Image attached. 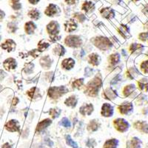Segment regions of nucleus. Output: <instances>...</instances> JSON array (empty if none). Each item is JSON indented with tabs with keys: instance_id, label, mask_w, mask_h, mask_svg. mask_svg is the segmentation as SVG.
<instances>
[{
	"instance_id": "f257e3e1",
	"label": "nucleus",
	"mask_w": 148,
	"mask_h": 148,
	"mask_svg": "<svg viewBox=\"0 0 148 148\" xmlns=\"http://www.w3.org/2000/svg\"><path fill=\"white\" fill-rule=\"evenodd\" d=\"M102 87V80L100 76H96L87 84L84 93L91 97H96Z\"/></svg>"
},
{
	"instance_id": "f03ea898",
	"label": "nucleus",
	"mask_w": 148,
	"mask_h": 148,
	"mask_svg": "<svg viewBox=\"0 0 148 148\" xmlns=\"http://www.w3.org/2000/svg\"><path fill=\"white\" fill-rule=\"evenodd\" d=\"M92 43L100 51H108L113 47V43L111 42L110 39L102 36L94 38L92 39Z\"/></svg>"
},
{
	"instance_id": "7ed1b4c3",
	"label": "nucleus",
	"mask_w": 148,
	"mask_h": 148,
	"mask_svg": "<svg viewBox=\"0 0 148 148\" xmlns=\"http://www.w3.org/2000/svg\"><path fill=\"white\" fill-rule=\"evenodd\" d=\"M69 90L65 86H59V87H51L48 90V96L52 99H58L64 94H66Z\"/></svg>"
},
{
	"instance_id": "20e7f679",
	"label": "nucleus",
	"mask_w": 148,
	"mask_h": 148,
	"mask_svg": "<svg viewBox=\"0 0 148 148\" xmlns=\"http://www.w3.org/2000/svg\"><path fill=\"white\" fill-rule=\"evenodd\" d=\"M64 43L68 47L77 48L82 45V40L79 36L70 35L65 38Z\"/></svg>"
},
{
	"instance_id": "39448f33",
	"label": "nucleus",
	"mask_w": 148,
	"mask_h": 148,
	"mask_svg": "<svg viewBox=\"0 0 148 148\" xmlns=\"http://www.w3.org/2000/svg\"><path fill=\"white\" fill-rule=\"evenodd\" d=\"M113 124H114V126L116 130L121 133H125V132L127 131L130 127L129 122L126 121L125 119H116L113 121Z\"/></svg>"
},
{
	"instance_id": "423d86ee",
	"label": "nucleus",
	"mask_w": 148,
	"mask_h": 148,
	"mask_svg": "<svg viewBox=\"0 0 148 148\" xmlns=\"http://www.w3.org/2000/svg\"><path fill=\"white\" fill-rule=\"evenodd\" d=\"M46 28H47V33L51 35V36L59 35L60 27H59V24L56 21L53 20L51 22H49Z\"/></svg>"
},
{
	"instance_id": "0eeeda50",
	"label": "nucleus",
	"mask_w": 148,
	"mask_h": 148,
	"mask_svg": "<svg viewBox=\"0 0 148 148\" xmlns=\"http://www.w3.org/2000/svg\"><path fill=\"white\" fill-rule=\"evenodd\" d=\"M119 113L122 115H129L133 111V104L131 102H124L118 108Z\"/></svg>"
},
{
	"instance_id": "6e6552de",
	"label": "nucleus",
	"mask_w": 148,
	"mask_h": 148,
	"mask_svg": "<svg viewBox=\"0 0 148 148\" xmlns=\"http://www.w3.org/2000/svg\"><path fill=\"white\" fill-rule=\"evenodd\" d=\"M103 97L105 99L110 100V101H113L117 98L118 93L116 90H113L112 88H108L103 91Z\"/></svg>"
},
{
	"instance_id": "1a4fd4ad",
	"label": "nucleus",
	"mask_w": 148,
	"mask_h": 148,
	"mask_svg": "<svg viewBox=\"0 0 148 148\" xmlns=\"http://www.w3.org/2000/svg\"><path fill=\"white\" fill-rule=\"evenodd\" d=\"M114 113L113 107L109 103H104L101 107V114L104 117H111Z\"/></svg>"
},
{
	"instance_id": "9d476101",
	"label": "nucleus",
	"mask_w": 148,
	"mask_h": 148,
	"mask_svg": "<svg viewBox=\"0 0 148 148\" xmlns=\"http://www.w3.org/2000/svg\"><path fill=\"white\" fill-rule=\"evenodd\" d=\"M5 128L9 132H18L20 130V125L17 120L12 119L6 123Z\"/></svg>"
},
{
	"instance_id": "9b49d317",
	"label": "nucleus",
	"mask_w": 148,
	"mask_h": 148,
	"mask_svg": "<svg viewBox=\"0 0 148 148\" xmlns=\"http://www.w3.org/2000/svg\"><path fill=\"white\" fill-rule=\"evenodd\" d=\"M60 13V10H59V7L57 5H54V4H50V5L46 8V10H45V14L47 16H54L57 15L58 14Z\"/></svg>"
},
{
	"instance_id": "f8f14e48",
	"label": "nucleus",
	"mask_w": 148,
	"mask_h": 148,
	"mask_svg": "<svg viewBox=\"0 0 148 148\" xmlns=\"http://www.w3.org/2000/svg\"><path fill=\"white\" fill-rule=\"evenodd\" d=\"M3 66L6 71H11V70L16 69L17 67L16 60L14 58H8L4 61Z\"/></svg>"
},
{
	"instance_id": "ddd939ff",
	"label": "nucleus",
	"mask_w": 148,
	"mask_h": 148,
	"mask_svg": "<svg viewBox=\"0 0 148 148\" xmlns=\"http://www.w3.org/2000/svg\"><path fill=\"white\" fill-rule=\"evenodd\" d=\"M136 129L143 133L148 134V123L146 121H137L134 123Z\"/></svg>"
},
{
	"instance_id": "4468645a",
	"label": "nucleus",
	"mask_w": 148,
	"mask_h": 148,
	"mask_svg": "<svg viewBox=\"0 0 148 148\" xmlns=\"http://www.w3.org/2000/svg\"><path fill=\"white\" fill-rule=\"evenodd\" d=\"M77 27V23L73 18H71L69 20H67L65 22V23H64V30H65L66 32H73V31L76 30Z\"/></svg>"
},
{
	"instance_id": "2eb2a0df",
	"label": "nucleus",
	"mask_w": 148,
	"mask_h": 148,
	"mask_svg": "<svg viewBox=\"0 0 148 148\" xmlns=\"http://www.w3.org/2000/svg\"><path fill=\"white\" fill-rule=\"evenodd\" d=\"M79 112L82 116H90L93 112V105L92 104H84L79 108Z\"/></svg>"
},
{
	"instance_id": "dca6fc26",
	"label": "nucleus",
	"mask_w": 148,
	"mask_h": 148,
	"mask_svg": "<svg viewBox=\"0 0 148 148\" xmlns=\"http://www.w3.org/2000/svg\"><path fill=\"white\" fill-rule=\"evenodd\" d=\"M51 124H52V120L50 119H45L42 120L37 125L36 131V133H41L45 129H46L47 127L50 126Z\"/></svg>"
},
{
	"instance_id": "f3484780",
	"label": "nucleus",
	"mask_w": 148,
	"mask_h": 148,
	"mask_svg": "<svg viewBox=\"0 0 148 148\" xmlns=\"http://www.w3.org/2000/svg\"><path fill=\"white\" fill-rule=\"evenodd\" d=\"M2 49L7 51L8 52H11L16 48V42L13 39H7L2 43Z\"/></svg>"
},
{
	"instance_id": "a211bd4d",
	"label": "nucleus",
	"mask_w": 148,
	"mask_h": 148,
	"mask_svg": "<svg viewBox=\"0 0 148 148\" xmlns=\"http://www.w3.org/2000/svg\"><path fill=\"white\" fill-rule=\"evenodd\" d=\"M138 88L141 92H148V78L144 77L137 82Z\"/></svg>"
},
{
	"instance_id": "6ab92c4d",
	"label": "nucleus",
	"mask_w": 148,
	"mask_h": 148,
	"mask_svg": "<svg viewBox=\"0 0 148 148\" xmlns=\"http://www.w3.org/2000/svg\"><path fill=\"white\" fill-rule=\"evenodd\" d=\"M61 66L64 70L66 71H69L71 70L73 67L75 66V60L72 58H67V59H64V60L62 62Z\"/></svg>"
},
{
	"instance_id": "aec40b11",
	"label": "nucleus",
	"mask_w": 148,
	"mask_h": 148,
	"mask_svg": "<svg viewBox=\"0 0 148 148\" xmlns=\"http://www.w3.org/2000/svg\"><path fill=\"white\" fill-rule=\"evenodd\" d=\"M136 87L134 84H127V85H126L125 88H123V96H125V97H129L130 96H131L133 92L136 91Z\"/></svg>"
},
{
	"instance_id": "412c9836",
	"label": "nucleus",
	"mask_w": 148,
	"mask_h": 148,
	"mask_svg": "<svg viewBox=\"0 0 148 148\" xmlns=\"http://www.w3.org/2000/svg\"><path fill=\"white\" fill-rule=\"evenodd\" d=\"M88 62L90 64L93 66H98L100 64L101 62V58H100L99 55L96 53H92L90 54L88 56Z\"/></svg>"
},
{
	"instance_id": "4be33fe9",
	"label": "nucleus",
	"mask_w": 148,
	"mask_h": 148,
	"mask_svg": "<svg viewBox=\"0 0 148 148\" xmlns=\"http://www.w3.org/2000/svg\"><path fill=\"white\" fill-rule=\"evenodd\" d=\"M102 17L107 18V19H112L115 17V11L112 8H104L102 10H100Z\"/></svg>"
},
{
	"instance_id": "5701e85b",
	"label": "nucleus",
	"mask_w": 148,
	"mask_h": 148,
	"mask_svg": "<svg viewBox=\"0 0 148 148\" xmlns=\"http://www.w3.org/2000/svg\"><path fill=\"white\" fill-rule=\"evenodd\" d=\"M39 62H40L41 66H42L44 69H49L50 67H51V64H52V60L50 58L49 56H42V58L39 60Z\"/></svg>"
},
{
	"instance_id": "b1692460",
	"label": "nucleus",
	"mask_w": 148,
	"mask_h": 148,
	"mask_svg": "<svg viewBox=\"0 0 148 148\" xmlns=\"http://www.w3.org/2000/svg\"><path fill=\"white\" fill-rule=\"evenodd\" d=\"M127 77L129 78L130 79H134L140 74V71L137 68L134 67H129L128 70L127 71Z\"/></svg>"
},
{
	"instance_id": "393cba45",
	"label": "nucleus",
	"mask_w": 148,
	"mask_h": 148,
	"mask_svg": "<svg viewBox=\"0 0 148 148\" xmlns=\"http://www.w3.org/2000/svg\"><path fill=\"white\" fill-rule=\"evenodd\" d=\"M120 55L118 53H115L111 54L108 58V61H109V64L111 66H116L120 62Z\"/></svg>"
},
{
	"instance_id": "a878e982",
	"label": "nucleus",
	"mask_w": 148,
	"mask_h": 148,
	"mask_svg": "<svg viewBox=\"0 0 148 148\" xmlns=\"http://www.w3.org/2000/svg\"><path fill=\"white\" fill-rule=\"evenodd\" d=\"M82 9L85 12L86 14H90L92 13L95 9V5L92 3V2H88L86 1L83 3L82 6Z\"/></svg>"
},
{
	"instance_id": "bb28decb",
	"label": "nucleus",
	"mask_w": 148,
	"mask_h": 148,
	"mask_svg": "<svg viewBox=\"0 0 148 148\" xmlns=\"http://www.w3.org/2000/svg\"><path fill=\"white\" fill-rule=\"evenodd\" d=\"M144 49H145V46L143 45L138 44V43H133L130 46L129 51L132 54H133L136 52H141V51H143Z\"/></svg>"
},
{
	"instance_id": "cd10ccee",
	"label": "nucleus",
	"mask_w": 148,
	"mask_h": 148,
	"mask_svg": "<svg viewBox=\"0 0 148 148\" xmlns=\"http://www.w3.org/2000/svg\"><path fill=\"white\" fill-rule=\"evenodd\" d=\"M27 94L30 99H37V98L40 96V90L36 87H34V88H30L29 90H27Z\"/></svg>"
},
{
	"instance_id": "c85d7f7f",
	"label": "nucleus",
	"mask_w": 148,
	"mask_h": 148,
	"mask_svg": "<svg viewBox=\"0 0 148 148\" xmlns=\"http://www.w3.org/2000/svg\"><path fill=\"white\" fill-rule=\"evenodd\" d=\"M36 28V25L35 23L34 22H32V21H30V22H27L25 25V30L26 34H29V35L34 34Z\"/></svg>"
},
{
	"instance_id": "c756f323",
	"label": "nucleus",
	"mask_w": 148,
	"mask_h": 148,
	"mask_svg": "<svg viewBox=\"0 0 148 148\" xmlns=\"http://www.w3.org/2000/svg\"><path fill=\"white\" fill-rule=\"evenodd\" d=\"M139 70L141 73L148 76V59L141 61L139 64Z\"/></svg>"
},
{
	"instance_id": "7c9ffc66",
	"label": "nucleus",
	"mask_w": 148,
	"mask_h": 148,
	"mask_svg": "<svg viewBox=\"0 0 148 148\" xmlns=\"http://www.w3.org/2000/svg\"><path fill=\"white\" fill-rule=\"evenodd\" d=\"M78 102V99L76 98V96H71L70 97H68L67 99H66L65 101H64V104L65 105L68 107H72V108H74V107L76 106Z\"/></svg>"
},
{
	"instance_id": "2f4dec72",
	"label": "nucleus",
	"mask_w": 148,
	"mask_h": 148,
	"mask_svg": "<svg viewBox=\"0 0 148 148\" xmlns=\"http://www.w3.org/2000/svg\"><path fill=\"white\" fill-rule=\"evenodd\" d=\"M119 145V141L116 138H111L104 143L103 148H116Z\"/></svg>"
},
{
	"instance_id": "473e14b6",
	"label": "nucleus",
	"mask_w": 148,
	"mask_h": 148,
	"mask_svg": "<svg viewBox=\"0 0 148 148\" xmlns=\"http://www.w3.org/2000/svg\"><path fill=\"white\" fill-rule=\"evenodd\" d=\"M53 53L55 55L59 56H62L65 53V49L62 45L57 44L53 48Z\"/></svg>"
},
{
	"instance_id": "72a5a7b5",
	"label": "nucleus",
	"mask_w": 148,
	"mask_h": 148,
	"mask_svg": "<svg viewBox=\"0 0 148 148\" xmlns=\"http://www.w3.org/2000/svg\"><path fill=\"white\" fill-rule=\"evenodd\" d=\"M28 16L34 20H38L40 18V12L36 8H34L28 12Z\"/></svg>"
},
{
	"instance_id": "f704fd0d",
	"label": "nucleus",
	"mask_w": 148,
	"mask_h": 148,
	"mask_svg": "<svg viewBox=\"0 0 148 148\" xmlns=\"http://www.w3.org/2000/svg\"><path fill=\"white\" fill-rule=\"evenodd\" d=\"M99 124L96 120H92L90 121V122L89 123V125L88 126V129L90 131H96L98 129H99Z\"/></svg>"
},
{
	"instance_id": "c9c22d12",
	"label": "nucleus",
	"mask_w": 148,
	"mask_h": 148,
	"mask_svg": "<svg viewBox=\"0 0 148 148\" xmlns=\"http://www.w3.org/2000/svg\"><path fill=\"white\" fill-rule=\"evenodd\" d=\"M141 145V141L139 138L137 137H134L132 138L131 141H130V147L131 148H140Z\"/></svg>"
},
{
	"instance_id": "e433bc0d",
	"label": "nucleus",
	"mask_w": 148,
	"mask_h": 148,
	"mask_svg": "<svg viewBox=\"0 0 148 148\" xmlns=\"http://www.w3.org/2000/svg\"><path fill=\"white\" fill-rule=\"evenodd\" d=\"M49 46H50L49 43L45 42L43 40L40 41V42L38 43V51H39L40 53L43 52L44 51H45L46 49L48 48Z\"/></svg>"
},
{
	"instance_id": "4c0bfd02",
	"label": "nucleus",
	"mask_w": 148,
	"mask_h": 148,
	"mask_svg": "<svg viewBox=\"0 0 148 148\" xmlns=\"http://www.w3.org/2000/svg\"><path fill=\"white\" fill-rule=\"evenodd\" d=\"M61 113V110L59 108H52L49 111V114L51 115L53 119H56Z\"/></svg>"
},
{
	"instance_id": "58836bf2",
	"label": "nucleus",
	"mask_w": 148,
	"mask_h": 148,
	"mask_svg": "<svg viewBox=\"0 0 148 148\" xmlns=\"http://www.w3.org/2000/svg\"><path fill=\"white\" fill-rule=\"evenodd\" d=\"M84 79H78L73 82L72 87L73 88H80L84 84Z\"/></svg>"
},
{
	"instance_id": "ea45409f",
	"label": "nucleus",
	"mask_w": 148,
	"mask_h": 148,
	"mask_svg": "<svg viewBox=\"0 0 148 148\" xmlns=\"http://www.w3.org/2000/svg\"><path fill=\"white\" fill-rule=\"evenodd\" d=\"M66 141H67V145H69V146L72 147L73 148H78L77 144H76L74 141H73V139L71 138L70 135H67V136H66Z\"/></svg>"
},
{
	"instance_id": "a19ab883",
	"label": "nucleus",
	"mask_w": 148,
	"mask_h": 148,
	"mask_svg": "<svg viewBox=\"0 0 148 148\" xmlns=\"http://www.w3.org/2000/svg\"><path fill=\"white\" fill-rule=\"evenodd\" d=\"M34 64L33 63H28L26 65V67L24 68V71H25L26 74H30L34 71Z\"/></svg>"
},
{
	"instance_id": "79ce46f5",
	"label": "nucleus",
	"mask_w": 148,
	"mask_h": 148,
	"mask_svg": "<svg viewBox=\"0 0 148 148\" xmlns=\"http://www.w3.org/2000/svg\"><path fill=\"white\" fill-rule=\"evenodd\" d=\"M11 6L14 10H19L22 8V5L19 3V0H11Z\"/></svg>"
},
{
	"instance_id": "37998d69",
	"label": "nucleus",
	"mask_w": 148,
	"mask_h": 148,
	"mask_svg": "<svg viewBox=\"0 0 148 148\" xmlns=\"http://www.w3.org/2000/svg\"><path fill=\"white\" fill-rule=\"evenodd\" d=\"M60 125L64 127H71V123L70 120L67 118H63L60 121Z\"/></svg>"
},
{
	"instance_id": "c03bdc74",
	"label": "nucleus",
	"mask_w": 148,
	"mask_h": 148,
	"mask_svg": "<svg viewBox=\"0 0 148 148\" xmlns=\"http://www.w3.org/2000/svg\"><path fill=\"white\" fill-rule=\"evenodd\" d=\"M74 17L77 18L79 22H84L86 20V16L83 14H80V13H76L74 15Z\"/></svg>"
},
{
	"instance_id": "a18cd8bd",
	"label": "nucleus",
	"mask_w": 148,
	"mask_h": 148,
	"mask_svg": "<svg viewBox=\"0 0 148 148\" xmlns=\"http://www.w3.org/2000/svg\"><path fill=\"white\" fill-rule=\"evenodd\" d=\"M138 39L142 42H146L148 40V32H141L138 35Z\"/></svg>"
},
{
	"instance_id": "49530a36",
	"label": "nucleus",
	"mask_w": 148,
	"mask_h": 148,
	"mask_svg": "<svg viewBox=\"0 0 148 148\" xmlns=\"http://www.w3.org/2000/svg\"><path fill=\"white\" fill-rule=\"evenodd\" d=\"M93 72V70L92 68H90V67H86L85 68V76H90L92 74Z\"/></svg>"
},
{
	"instance_id": "de8ad7c7",
	"label": "nucleus",
	"mask_w": 148,
	"mask_h": 148,
	"mask_svg": "<svg viewBox=\"0 0 148 148\" xmlns=\"http://www.w3.org/2000/svg\"><path fill=\"white\" fill-rule=\"evenodd\" d=\"M120 80H121V76H120L119 74H118V75H117V76H116V77L114 78V79H113V81H111L110 84H116V83L118 82H119Z\"/></svg>"
},
{
	"instance_id": "09e8293b",
	"label": "nucleus",
	"mask_w": 148,
	"mask_h": 148,
	"mask_svg": "<svg viewBox=\"0 0 148 148\" xmlns=\"http://www.w3.org/2000/svg\"><path fill=\"white\" fill-rule=\"evenodd\" d=\"M6 76V73L2 70H0V80H2Z\"/></svg>"
},
{
	"instance_id": "8fccbe9b",
	"label": "nucleus",
	"mask_w": 148,
	"mask_h": 148,
	"mask_svg": "<svg viewBox=\"0 0 148 148\" xmlns=\"http://www.w3.org/2000/svg\"><path fill=\"white\" fill-rule=\"evenodd\" d=\"M65 1L68 5H74V4H76L78 0H65Z\"/></svg>"
},
{
	"instance_id": "3c124183",
	"label": "nucleus",
	"mask_w": 148,
	"mask_h": 148,
	"mask_svg": "<svg viewBox=\"0 0 148 148\" xmlns=\"http://www.w3.org/2000/svg\"><path fill=\"white\" fill-rule=\"evenodd\" d=\"M5 12L2 11V10H0V21L2 20V19L5 18Z\"/></svg>"
},
{
	"instance_id": "603ef678",
	"label": "nucleus",
	"mask_w": 148,
	"mask_h": 148,
	"mask_svg": "<svg viewBox=\"0 0 148 148\" xmlns=\"http://www.w3.org/2000/svg\"><path fill=\"white\" fill-rule=\"evenodd\" d=\"M18 101H19V100H18V98L15 97L14 99V100H13V102H12V104H13V105H16V104L18 103Z\"/></svg>"
},
{
	"instance_id": "864d4df0",
	"label": "nucleus",
	"mask_w": 148,
	"mask_h": 148,
	"mask_svg": "<svg viewBox=\"0 0 148 148\" xmlns=\"http://www.w3.org/2000/svg\"><path fill=\"white\" fill-rule=\"evenodd\" d=\"M28 1L30 4H32V5H36V4L38 3L40 0H28Z\"/></svg>"
},
{
	"instance_id": "5fc2aeb1",
	"label": "nucleus",
	"mask_w": 148,
	"mask_h": 148,
	"mask_svg": "<svg viewBox=\"0 0 148 148\" xmlns=\"http://www.w3.org/2000/svg\"><path fill=\"white\" fill-rule=\"evenodd\" d=\"M2 148H12V146L9 143H5V145H3V146L2 147Z\"/></svg>"
},
{
	"instance_id": "6e6d98bb",
	"label": "nucleus",
	"mask_w": 148,
	"mask_h": 148,
	"mask_svg": "<svg viewBox=\"0 0 148 148\" xmlns=\"http://www.w3.org/2000/svg\"><path fill=\"white\" fill-rule=\"evenodd\" d=\"M145 28H146V30H147V31H148V22H147L146 24H145Z\"/></svg>"
},
{
	"instance_id": "4d7b16f0",
	"label": "nucleus",
	"mask_w": 148,
	"mask_h": 148,
	"mask_svg": "<svg viewBox=\"0 0 148 148\" xmlns=\"http://www.w3.org/2000/svg\"><path fill=\"white\" fill-rule=\"evenodd\" d=\"M2 87L1 85H0V90H2Z\"/></svg>"
}]
</instances>
